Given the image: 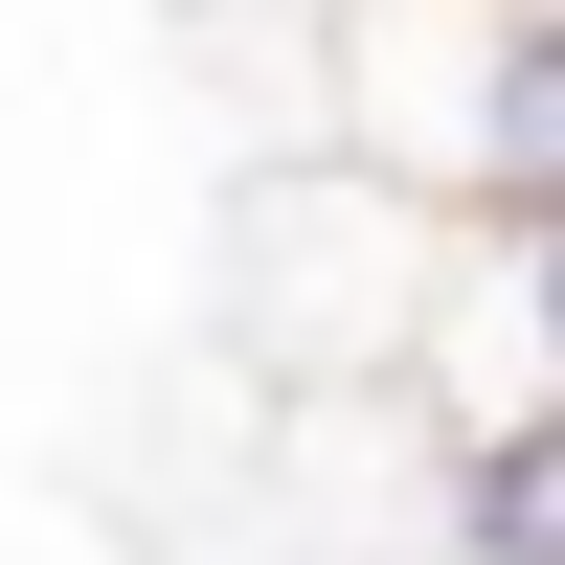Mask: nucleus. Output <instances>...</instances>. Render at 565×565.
I'll return each instance as SVG.
<instances>
[{
	"label": "nucleus",
	"mask_w": 565,
	"mask_h": 565,
	"mask_svg": "<svg viewBox=\"0 0 565 565\" xmlns=\"http://www.w3.org/2000/svg\"><path fill=\"white\" fill-rule=\"evenodd\" d=\"M362 114H385V181L543 226L565 204V0H362Z\"/></svg>",
	"instance_id": "nucleus-1"
},
{
	"label": "nucleus",
	"mask_w": 565,
	"mask_h": 565,
	"mask_svg": "<svg viewBox=\"0 0 565 565\" xmlns=\"http://www.w3.org/2000/svg\"><path fill=\"white\" fill-rule=\"evenodd\" d=\"M452 565H565V385L452 430Z\"/></svg>",
	"instance_id": "nucleus-2"
},
{
	"label": "nucleus",
	"mask_w": 565,
	"mask_h": 565,
	"mask_svg": "<svg viewBox=\"0 0 565 565\" xmlns=\"http://www.w3.org/2000/svg\"><path fill=\"white\" fill-rule=\"evenodd\" d=\"M498 295H521V340H543V385H565V204L498 226Z\"/></svg>",
	"instance_id": "nucleus-3"
}]
</instances>
